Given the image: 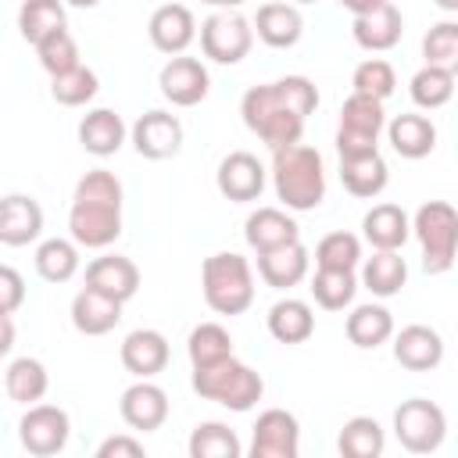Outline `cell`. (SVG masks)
Wrapping results in <instances>:
<instances>
[{
    "label": "cell",
    "mask_w": 458,
    "mask_h": 458,
    "mask_svg": "<svg viewBox=\"0 0 458 458\" xmlns=\"http://www.w3.org/2000/svg\"><path fill=\"white\" fill-rule=\"evenodd\" d=\"M272 186L290 211H315L326 200V165L315 147L290 143L272 150Z\"/></svg>",
    "instance_id": "1"
},
{
    "label": "cell",
    "mask_w": 458,
    "mask_h": 458,
    "mask_svg": "<svg viewBox=\"0 0 458 458\" xmlns=\"http://www.w3.org/2000/svg\"><path fill=\"white\" fill-rule=\"evenodd\" d=\"M200 290L215 315H243L254 304L250 261L236 250H218L200 265Z\"/></svg>",
    "instance_id": "2"
},
{
    "label": "cell",
    "mask_w": 458,
    "mask_h": 458,
    "mask_svg": "<svg viewBox=\"0 0 458 458\" xmlns=\"http://www.w3.org/2000/svg\"><path fill=\"white\" fill-rule=\"evenodd\" d=\"M240 114H243V125L261 143H268L272 150L276 147L301 143V136H304V118L283 100V93H279L276 82L250 86L243 93V100H240Z\"/></svg>",
    "instance_id": "3"
},
{
    "label": "cell",
    "mask_w": 458,
    "mask_h": 458,
    "mask_svg": "<svg viewBox=\"0 0 458 458\" xmlns=\"http://www.w3.org/2000/svg\"><path fill=\"white\" fill-rule=\"evenodd\" d=\"M190 383L204 401H215L229 411H250L265 394V379L250 365H243L236 354L218 358L211 365H197Z\"/></svg>",
    "instance_id": "4"
},
{
    "label": "cell",
    "mask_w": 458,
    "mask_h": 458,
    "mask_svg": "<svg viewBox=\"0 0 458 458\" xmlns=\"http://www.w3.org/2000/svg\"><path fill=\"white\" fill-rule=\"evenodd\" d=\"M411 233L422 247V268L429 276H440L454 265L458 254V215L447 200H426L415 218H411Z\"/></svg>",
    "instance_id": "5"
},
{
    "label": "cell",
    "mask_w": 458,
    "mask_h": 458,
    "mask_svg": "<svg viewBox=\"0 0 458 458\" xmlns=\"http://www.w3.org/2000/svg\"><path fill=\"white\" fill-rule=\"evenodd\" d=\"M386 125L383 100L351 93L340 107V125H336V154L340 157H358L379 150V132Z\"/></svg>",
    "instance_id": "6"
},
{
    "label": "cell",
    "mask_w": 458,
    "mask_h": 458,
    "mask_svg": "<svg viewBox=\"0 0 458 458\" xmlns=\"http://www.w3.org/2000/svg\"><path fill=\"white\" fill-rule=\"evenodd\" d=\"M394 433L401 440L404 451L411 454H429L444 444L447 437V415L437 401L426 397H408L401 401V408L394 411Z\"/></svg>",
    "instance_id": "7"
},
{
    "label": "cell",
    "mask_w": 458,
    "mask_h": 458,
    "mask_svg": "<svg viewBox=\"0 0 458 458\" xmlns=\"http://www.w3.org/2000/svg\"><path fill=\"white\" fill-rule=\"evenodd\" d=\"M250 43H254V29L236 11H215L200 25V50L215 64H240L250 54Z\"/></svg>",
    "instance_id": "8"
},
{
    "label": "cell",
    "mask_w": 458,
    "mask_h": 458,
    "mask_svg": "<svg viewBox=\"0 0 458 458\" xmlns=\"http://www.w3.org/2000/svg\"><path fill=\"white\" fill-rule=\"evenodd\" d=\"M68 437H72V419H68V411L57 408V404H39V401H36V404H29L25 415L18 419V440H21V447H25L29 454H36V458H50V454L64 451Z\"/></svg>",
    "instance_id": "9"
},
{
    "label": "cell",
    "mask_w": 458,
    "mask_h": 458,
    "mask_svg": "<svg viewBox=\"0 0 458 458\" xmlns=\"http://www.w3.org/2000/svg\"><path fill=\"white\" fill-rule=\"evenodd\" d=\"M301 422L286 408H268L250 429V458H297Z\"/></svg>",
    "instance_id": "10"
},
{
    "label": "cell",
    "mask_w": 458,
    "mask_h": 458,
    "mask_svg": "<svg viewBox=\"0 0 458 458\" xmlns=\"http://www.w3.org/2000/svg\"><path fill=\"white\" fill-rule=\"evenodd\" d=\"M157 89L172 107H197L211 89V75L197 57L175 54L165 61V68L157 75Z\"/></svg>",
    "instance_id": "11"
},
{
    "label": "cell",
    "mask_w": 458,
    "mask_h": 458,
    "mask_svg": "<svg viewBox=\"0 0 458 458\" xmlns=\"http://www.w3.org/2000/svg\"><path fill=\"white\" fill-rule=\"evenodd\" d=\"M68 236L86 250H104L122 236V208L107 204H82L72 200L68 211Z\"/></svg>",
    "instance_id": "12"
},
{
    "label": "cell",
    "mask_w": 458,
    "mask_h": 458,
    "mask_svg": "<svg viewBox=\"0 0 458 458\" xmlns=\"http://www.w3.org/2000/svg\"><path fill=\"white\" fill-rule=\"evenodd\" d=\"M129 140H132L140 157L165 161V157H175L182 147V122L172 111H147L132 122Z\"/></svg>",
    "instance_id": "13"
},
{
    "label": "cell",
    "mask_w": 458,
    "mask_h": 458,
    "mask_svg": "<svg viewBox=\"0 0 458 458\" xmlns=\"http://www.w3.org/2000/svg\"><path fill=\"white\" fill-rule=\"evenodd\" d=\"M265 179H268V172H265V165H261L250 150H233V154H225V157L218 161V172H215L218 193H222L225 200H233V204H250V200H258L261 190H265Z\"/></svg>",
    "instance_id": "14"
},
{
    "label": "cell",
    "mask_w": 458,
    "mask_h": 458,
    "mask_svg": "<svg viewBox=\"0 0 458 458\" xmlns=\"http://www.w3.org/2000/svg\"><path fill=\"white\" fill-rule=\"evenodd\" d=\"M118 411L132 433H154L168 419V394L150 379H136L132 386H125Z\"/></svg>",
    "instance_id": "15"
},
{
    "label": "cell",
    "mask_w": 458,
    "mask_h": 458,
    "mask_svg": "<svg viewBox=\"0 0 458 458\" xmlns=\"http://www.w3.org/2000/svg\"><path fill=\"white\" fill-rule=\"evenodd\" d=\"M43 233V208L29 193L0 197V243L4 247H29Z\"/></svg>",
    "instance_id": "16"
},
{
    "label": "cell",
    "mask_w": 458,
    "mask_h": 458,
    "mask_svg": "<svg viewBox=\"0 0 458 458\" xmlns=\"http://www.w3.org/2000/svg\"><path fill=\"white\" fill-rule=\"evenodd\" d=\"M147 36L154 43V50L175 57L182 54L193 39H197V21H193V11L186 4H161L150 21H147Z\"/></svg>",
    "instance_id": "17"
},
{
    "label": "cell",
    "mask_w": 458,
    "mask_h": 458,
    "mask_svg": "<svg viewBox=\"0 0 458 458\" xmlns=\"http://www.w3.org/2000/svg\"><path fill=\"white\" fill-rule=\"evenodd\" d=\"M86 286H93V290L114 297L118 304H125L140 290V268L125 254H100L86 265Z\"/></svg>",
    "instance_id": "18"
},
{
    "label": "cell",
    "mask_w": 458,
    "mask_h": 458,
    "mask_svg": "<svg viewBox=\"0 0 458 458\" xmlns=\"http://www.w3.org/2000/svg\"><path fill=\"white\" fill-rule=\"evenodd\" d=\"M394 361L408 372H433L444 361V336L433 326H404L394 336Z\"/></svg>",
    "instance_id": "19"
},
{
    "label": "cell",
    "mask_w": 458,
    "mask_h": 458,
    "mask_svg": "<svg viewBox=\"0 0 458 458\" xmlns=\"http://www.w3.org/2000/svg\"><path fill=\"white\" fill-rule=\"evenodd\" d=\"M118 358H122L125 372H132L136 379H154L157 372H165L172 351H168L165 333H157V329H132L122 340Z\"/></svg>",
    "instance_id": "20"
},
{
    "label": "cell",
    "mask_w": 458,
    "mask_h": 458,
    "mask_svg": "<svg viewBox=\"0 0 458 458\" xmlns=\"http://www.w3.org/2000/svg\"><path fill=\"white\" fill-rule=\"evenodd\" d=\"M351 32H354V43H358L361 50L383 54V50H394V47L401 43V36H404V18H401V11L386 0L383 7H376V11H369V14H358L354 25H351Z\"/></svg>",
    "instance_id": "21"
},
{
    "label": "cell",
    "mask_w": 458,
    "mask_h": 458,
    "mask_svg": "<svg viewBox=\"0 0 458 458\" xmlns=\"http://www.w3.org/2000/svg\"><path fill=\"white\" fill-rule=\"evenodd\" d=\"M125 136H129V129H125L122 114L111 111V107H93V111H86L82 122H79V147H82L86 154H93V157H111V154H118L122 143H125Z\"/></svg>",
    "instance_id": "22"
},
{
    "label": "cell",
    "mask_w": 458,
    "mask_h": 458,
    "mask_svg": "<svg viewBox=\"0 0 458 458\" xmlns=\"http://www.w3.org/2000/svg\"><path fill=\"white\" fill-rule=\"evenodd\" d=\"M308 265H311V254H308V247H304L301 240L258 254V276H261L272 290H290V286H297V283L308 276Z\"/></svg>",
    "instance_id": "23"
},
{
    "label": "cell",
    "mask_w": 458,
    "mask_h": 458,
    "mask_svg": "<svg viewBox=\"0 0 458 458\" xmlns=\"http://www.w3.org/2000/svg\"><path fill=\"white\" fill-rule=\"evenodd\" d=\"M122 322V304L93 286H82L72 297V326L82 336H104Z\"/></svg>",
    "instance_id": "24"
},
{
    "label": "cell",
    "mask_w": 458,
    "mask_h": 458,
    "mask_svg": "<svg viewBox=\"0 0 458 458\" xmlns=\"http://www.w3.org/2000/svg\"><path fill=\"white\" fill-rule=\"evenodd\" d=\"M383 129H386V140H390L394 154H401V157H408V161L429 157L433 147H437V125H433L426 114L404 111V114L390 118Z\"/></svg>",
    "instance_id": "25"
},
{
    "label": "cell",
    "mask_w": 458,
    "mask_h": 458,
    "mask_svg": "<svg viewBox=\"0 0 458 458\" xmlns=\"http://www.w3.org/2000/svg\"><path fill=\"white\" fill-rule=\"evenodd\" d=\"M361 236L372 243V250H401L411 236V218L401 204H372L361 218Z\"/></svg>",
    "instance_id": "26"
},
{
    "label": "cell",
    "mask_w": 458,
    "mask_h": 458,
    "mask_svg": "<svg viewBox=\"0 0 458 458\" xmlns=\"http://www.w3.org/2000/svg\"><path fill=\"white\" fill-rule=\"evenodd\" d=\"M250 29L258 32V39L265 47L286 50L304 36V18H301V11L293 4H261Z\"/></svg>",
    "instance_id": "27"
},
{
    "label": "cell",
    "mask_w": 458,
    "mask_h": 458,
    "mask_svg": "<svg viewBox=\"0 0 458 458\" xmlns=\"http://www.w3.org/2000/svg\"><path fill=\"white\" fill-rule=\"evenodd\" d=\"M243 236H247L250 250L261 254V250H272V247H283V243L301 240V225L283 208H258V211L247 215Z\"/></svg>",
    "instance_id": "28"
},
{
    "label": "cell",
    "mask_w": 458,
    "mask_h": 458,
    "mask_svg": "<svg viewBox=\"0 0 458 458\" xmlns=\"http://www.w3.org/2000/svg\"><path fill=\"white\" fill-rule=\"evenodd\" d=\"M340 182L351 197H361V200H372L386 190L390 182V168L383 161L379 150L372 154H358V157H340Z\"/></svg>",
    "instance_id": "29"
},
{
    "label": "cell",
    "mask_w": 458,
    "mask_h": 458,
    "mask_svg": "<svg viewBox=\"0 0 458 458\" xmlns=\"http://www.w3.org/2000/svg\"><path fill=\"white\" fill-rule=\"evenodd\" d=\"M268 333L272 340L286 344V347H297L304 340H311L315 333V311L308 301H297V297H283L268 308Z\"/></svg>",
    "instance_id": "30"
},
{
    "label": "cell",
    "mask_w": 458,
    "mask_h": 458,
    "mask_svg": "<svg viewBox=\"0 0 458 458\" xmlns=\"http://www.w3.org/2000/svg\"><path fill=\"white\" fill-rule=\"evenodd\" d=\"M361 286L372 297H397L408 283V265L401 250H372V258H361Z\"/></svg>",
    "instance_id": "31"
},
{
    "label": "cell",
    "mask_w": 458,
    "mask_h": 458,
    "mask_svg": "<svg viewBox=\"0 0 458 458\" xmlns=\"http://www.w3.org/2000/svg\"><path fill=\"white\" fill-rule=\"evenodd\" d=\"M344 333L354 347L361 351H376L379 344H386L394 336V315L383 308V304H358L347 322H344Z\"/></svg>",
    "instance_id": "32"
},
{
    "label": "cell",
    "mask_w": 458,
    "mask_h": 458,
    "mask_svg": "<svg viewBox=\"0 0 458 458\" xmlns=\"http://www.w3.org/2000/svg\"><path fill=\"white\" fill-rule=\"evenodd\" d=\"M4 386H7V397L18 401V404H36L47 397L50 390V376H47V365L39 358H14L4 372Z\"/></svg>",
    "instance_id": "33"
},
{
    "label": "cell",
    "mask_w": 458,
    "mask_h": 458,
    "mask_svg": "<svg viewBox=\"0 0 458 458\" xmlns=\"http://www.w3.org/2000/svg\"><path fill=\"white\" fill-rule=\"evenodd\" d=\"M336 447L344 458H379L383 447H386V437H383V426L372 419V415H354L344 422L340 437H336Z\"/></svg>",
    "instance_id": "34"
},
{
    "label": "cell",
    "mask_w": 458,
    "mask_h": 458,
    "mask_svg": "<svg viewBox=\"0 0 458 458\" xmlns=\"http://www.w3.org/2000/svg\"><path fill=\"white\" fill-rule=\"evenodd\" d=\"M36 272L39 279L47 283H68L75 272H79V243L75 240H61V236H50L36 247Z\"/></svg>",
    "instance_id": "35"
},
{
    "label": "cell",
    "mask_w": 458,
    "mask_h": 458,
    "mask_svg": "<svg viewBox=\"0 0 458 458\" xmlns=\"http://www.w3.org/2000/svg\"><path fill=\"white\" fill-rule=\"evenodd\" d=\"M308 290H311V297H315L318 308L344 311L354 301V293H358V276L347 272V268H318L311 276V286Z\"/></svg>",
    "instance_id": "36"
},
{
    "label": "cell",
    "mask_w": 458,
    "mask_h": 458,
    "mask_svg": "<svg viewBox=\"0 0 458 458\" xmlns=\"http://www.w3.org/2000/svg\"><path fill=\"white\" fill-rule=\"evenodd\" d=\"M408 93L422 111H437L454 97V72L451 68H437V64H422L411 75Z\"/></svg>",
    "instance_id": "37"
},
{
    "label": "cell",
    "mask_w": 458,
    "mask_h": 458,
    "mask_svg": "<svg viewBox=\"0 0 458 458\" xmlns=\"http://www.w3.org/2000/svg\"><path fill=\"white\" fill-rule=\"evenodd\" d=\"M54 29H64V0H25L18 7V32L25 43L36 47Z\"/></svg>",
    "instance_id": "38"
},
{
    "label": "cell",
    "mask_w": 458,
    "mask_h": 458,
    "mask_svg": "<svg viewBox=\"0 0 458 458\" xmlns=\"http://www.w3.org/2000/svg\"><path fill=\"white\" fill-rule=\"evenodd\" d=\"M243 444L225 422H200L190 433V458H240Z\"/></svg>",
    "instance_id": "39"
},
{
    "label": "cell",
    "mask_w": 458,
    "mask_h": 458,
    "mask_svg": "<svg viewBox=\"0 0 458 458\" xmlns=\"http://www.w3.org/2000/svg\"><path fill=\"white\" fill-rule=\"evenodd\" d=\"M97 89H100V79L86 64H75L72 72H61V75L50 79V97L61 107H82V104H89L97 97Z\"/></svg>",
    "instance_id": "40"
},
{
    "label": "cell",
    "mask_w": 458,
    "mask_h": 458,
    "mask_svg": "<svg viewBox=\"0 0 458 458\" xmlns=\"http://www.w3.org/2000/svg\"><path fill=\"white\" fill-rule=\"evenodd\" d=\"M186 354H190V365L193 369L197 365H211V361L233 354V336L218 322H200V326H193V333L186 340Z\"/></svg>",
    "instance_id": "41"
},
{
    "label": "cell",
    "mask_w": 458,
    "mask_h": 458,
    "mask_svg": "<svg viewBox=\"0 0 458 458\" xmlns=\"http://www.w3.org/2000/svg\"><path fill=\"white\" fill-rule=\"evenodd\" d=\"M36 57H39V64H43V72H47L50 79L61 75V72H72L75 64H82V61H79V43H75V36L68 32V25L47 32V36L36 43Z\"/></svg>",
    "instance_id": "42"
},
{
    "label": "cell",
    "mask_w": 458,
    "mask_h": 458,
    "mask_svg": "<svg viewBox=\"0 0 458 458\" xmlns=\"http://www.w3.org/2000/svg\"><path fill=\"white\" fill-rule=\"evenodd\" d=\"M358 261H361V240L354 233L336 229V233H326L315 243V265L318 268H347V272H354Z\"/></svg>",
    "instance_id": "43"
},
{
    "label": "cell",
    "mask_w": 458,
    "mask_h": 458,
    "mask_svg": "<svg viewBox=\"0 0 458 458\" xmlns=\"http://www.w3.org/2000/svg\"><path fill=\"white\" fill-rule=\"evenodd\" d=\"M422 57H426V64L458 72V21H451V18L447 21H437L422 36Z\"/></svg>",
    "instance_id": "44"
},
{
    "label": "cell",
    "mask_w": 458,
    "mask_h": 458,
    "mask_svg": "<svg viewBox=\"0 0 458 458\" xmlns=\"http://www.w3.org/2000/svg\"><path fill=\"white\" fill-rule=\"evenodd\" d=\"M351 86H354V93H361V97L386 100V97L397 89V75H394L390 61H383V57H369V61H361V64L354 68Z\"/></svg>",
    "instance_id": "45"
},
{
    "label": "cell",
    "mask_w": 458,
    "mask_h": 458,
    "mask_svg": "<svg viewBox=\"0 0 458 458\" xmlns=\"http://www.w3.org/2000/svg\"><path fill=\"white\" fill-rule=\"evenodd\" d=\"M122 182L114 172L107 168H93L86 172L79 182H75V197L72 200H82V204H107V208H122Z\"/></svg>",
    "instance_id": "46"
},
{
    "label": "cell",
    "mask_w": 458,
    "mask_h": 458,
    "mask_svg": "<svg viewBox=\"0 0 458 458\" xmlns=\"http://www.w3.org/2000/svg\"><path fill=\"white\" fill-rule=\"evenodd\" d=\"M276 86H279L283 100L308 122V114L318 107V89H315V82H311L308 75H283V79H276Z\"/></svg>",
    "instance_id": "47"
},
{
    "label": "cell",
    "mask_w": 458,
    "mask_h": 458,
    "mask_svg": "<svg viewBox=\"0 0 458 458\" xmlns=\"http://www.w3.org/2000/svg\"><path fill=\"white\" fill-rule=\"evenodd\" d=\"M21 304H25V279H21V272L11 268V265H0V311L14 315Z\"/></svg>",
    "instance_id": "48"
},
{
    "label": "cell",
    "mask_w": 458,
    "mask_h": 458,
    "mask_svg": "<svg viewBox=\"0 0 458 458\" xmlns=\"http://www.w3.org/2000/svg\"><path fill=\"white\" fill-rule=\"evenodd\" d=\"M97 458H143V444L136 437H129V433H118V437L100 440Z\"/></svg>",
    "instance_id": "49"
},
{
    "label": "cell",
    "mask_w": 458,
    "mask_h": 458,
    "mask_svg": "<svg viewBox=\"0 0 458 458\" xmlns=\"http://www.w3.org/2000/svg\"><path fill=\"white\" fill-rule=\"evenodd\" d=\"M11 347H14V318L7 311H0V358L11 354Z\"/></svg>",
    "instance_id": "50"
},
{
    "label": "cell",
    "mask_w": 458,
    "mask_h": 458,
    "mask_svg": "<svg viewBox=\"0 0 458 458\" xmlns=\"http://www.w3.org/2000/svg\"><path fill=\"white\" fill-rule=\"evenodd\" d=\"M336 4H340V7H347V11H351V14L358 18V14H369V11L383 7L386 0H336Z\"/></svg>",
    "instance_id": "51"
},
{
    "label": "cell",
    "mask_w": 458,
    "mask_h": 458,
    "mask_svg": "<svg viewBox=\"0 0 458 458\" xmlns=\"http://www.w3.org/2000/svg\"><path fill=\"white\" fill-rule=\"evenodd\" d=\"M200 4H211V7H222V11H236V7L247 4V0H200Z\"/></svg>",
    "instance_id": "52"
},
{
    "label": "cell",
    "mask_w": 458,
    "mask_h": 458,
    "mask_svg": "<svg viewBox=\"0 0 458 458\" xmlns=\"http://www.w3.org/2000/svg\"><path fill=\"white\" fill-rule=\"evenodd\" d=\"M433 4H437L440 11H447V14H451V11H458V0H433Z\"/></svg>",
    "instance_id": "53"
},
{
    "label": "cell",
    "mask_w": 458,
    "mask_h": 458,
    "mask_svg": "<svg viewBox=\"0 0 458 458\" xmlns=\"http://www.w3.org/2000/svg\"><path fill=\"white\" fill-rule=\"evenodd\" d=\"M64 4H72V7H97V4H104V0H64Z\"/></svg>",
    "instance_id": "54"
},
{
    "label": "cell",
    "mask_w": 458,
    "mask_h": 458,
    "mask_svg": "<svg viewBox=\"0 0 458 458\" xmlns=\"http://www.w3.org/2000/svg\"><path fill=\"white\" fill-rule=\"evenodd\" d=\"M297 4H315V0H297Z\"/></svg>",
    "instance_id": "55"
}]
</instances>
